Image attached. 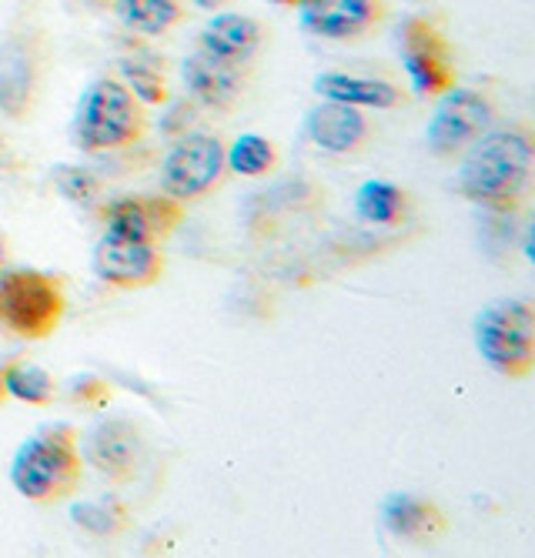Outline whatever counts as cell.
Instances as JSON below:
<instances>
[{
	"label": "cell",
	"instance_id": "7a4b0ae2",
	"mask_svg": "<svg viewBox=\"0 0 535 558\" xmlns=\"http://www.w3.org/2000/svg\"><path fill=\"white\" fill-rule=\"evenodd\" d=\"M84 459L71 425H44L24 438L11 459V485L34 505H54L77 492Z\"/></svg>",
	"mask_w": 535,
	"mask_h": 558
},
{
	"label": "cell",
	"instance_id": "83f0119b",
	"mask_svg": "<svg viewBox=\"0 0 535 558\" xmlns=\"http://www.w3.org/2000/svg\"><path fill=\"white\" fill-rule=\"evenodd\" d=\"M191 8L215 14V11H224V8H228V0H191Z\"/></svg>",
	"mask_w": 535,
	"mask_h": 558
},
{
	"label": "cell",
	"instance_id": "30bf717a",
	"mask_svg": "<svg viewBox=\"0 0 535 558\" xmlns=\"http://www.w3.org/2000/svg\"><path fill=\"white\" fill-rule=\"evenodd\" d=\"M141 454H144L141 428L124 415H105L101 422H94L87 428L81 441L84 465L97 469L105 478H114V482L134 478Z\"/></svg>",
	"mask_w": 535,
	"mask_h": 558
},
{
	"label": "cell",
	"instance_id": "5b68a950",
	"mask_svg": "<svg viewBox=\"0 0 535 558\" xmlns=\"http://www.w3.org/2000/svg\"><path fill=\"white\" fill-rule=\"evenodd\" d=\"M68 312L61 278L37 268L0 271V328L24 341L51 338Z\"/></svg>",
	"mask_w": 535,
	"mask_h": 558
},
{
	"label": "cell",
	"instance_id": "ac0fdd59",
	"mask_svg": "<svg viewBox=\"0 0 535 558\" xmlns=\"http://www.w3.org/2000/svg\"><path fill=\"white\" fill-rule=\"evenodd\" d=\"M381 522L402 542H428L446 529L442 512L422 495L412 492H392L381 501Z\"/></svg>",
	"mask_w": 535,
	"mask_h": 558
},
{
	"label": "cell",
	"instance_id": "ffe728a7",
	"mask_svg": "<svg viewBox=\"0 0 535 558\" xmlns=\"http://www.w3.org/2000/svg\"><path fill=\"white\" fill-rule=\"evenodd\" d=\"M71 519L94 538H114L127 529V505L118 495H94L71 505Z\"/></svg>",
	"mask_w": 535,
	"mask_h": 558
},
{
	"label": "cell",
	"instance_id": "4316f807",
	"mask_svg": "<svg viewBox=\"0 0 535 558\" xmlns=\"http://www.w3.org/2000/svg\"><path fill=\"white\" fill-rule=\"evenodd\" d=\"M191 118H194V100H187V97L174 100V105H168V111L161 118V131L171 134V137H181V134H187Z\"/></svg>",
	"mask_w": 535,
	"mask_h": 558
},
{
	"label": "cell",
	"instance_id": "603a6c76",
	"mask_svg": "<svg viewBox=\"0 0 535 558\" xmlns=\"http://www.w3.org/2000/svg\"><path fill=\"white\" fill-rule=\"evenodd\" d=\"M4 391H8V398H17L24 404L40 409V404H51L58 398V381L47 368L14 359L4 365Z\"/></svg>",
	"mask_w": 535,
	"mask_h": 558
},
{
	"label": "cell",
	"instance_id": "f1b7e54d",
	"mask_svg": "<svg viewBox=\"0 0 535 558\" xmlns=\"http://www.w3.org/2000/svg\"><path fill=\"white\" fill-rule=\"evenodd\" d=\"M4 262H8V241L0 234V271H4Z\"/></svg>",
	"mask_w": 535,
	"mask_h": 558
},
{
	"label": "cell",
	"instance_id": "3957f363",
	"mask_svg": "<svg viewBox=\"0 0 535 558\" xmlns=\"http://www.w3.org/2000/svg\"><path fill=\"white\" fill-rule=\"evenodd\" d=\"M148 121H144V105L121 84V77H94L74 111V144L87 155H105V150H121L137 144Z\"/></svg>",
	"mask_w": 535,
	"mask_h": 558
},
{
	"label": "cell",
	"instance_id": "8992f818",
	"mask_svg": "<svg viewBox=\"0 0 535 558\" xmlns=\"http://www.w3.org/2000/svg\"><path fill=\"white\" fill-rule=\"evenodd\" d=\"M224 171V144L215 134H181L161 161V194L187 205L215 191Z\"/></svg>",
	"mask_w": 535,
	"mask_h": 558
},
{
	"label": "cell",
	"instance_id": "cb8c5ba5",
	"mask_svg": "<svg viewBox=\"0 0 535 558\" xmlns=\"http://www.w3.org/2000/svg\"><path fill=\"white\" fill-rule=\"evenodd\" d=\"M278 165V150L262 134H241L224 147V168L241 178H265Z\"/></svg>",
	"mask_w": 535,
	"mask_h": 558
},
{
	"label": "cell",
	"instance_id": "f546056e",
	"mask_svg": "<svg viewBox=\"0 0 535 558\" xmlns=\"http://www.w3.org/2000/svg\"><path fill=\"white\" fill-rule=\"evenodd\" d=\"M8 391H4V362H0V404H4Z\"/></svg>",
	"mask_w": 535,
	"mask_h": 558
},
{
	"label": "cell",
	"instance_id": "ba28073f",
	"mask_svg": "<svg viewBox=\"0 0 535 558\" xmlns=\"http://www.w3.org/2000/svg\"><path fill=\"white\" fill-rule=\"evenodd\" d=\"M493 124V105L485 94L472 87L452 84L446 94H439V105L431 111V121L425 128V144L431 155L452 158L465 150L478 134H485Z\"/></svg>",
	"mask_w": 535,
	"mask_h": 558
},
{
	"label": "cell",
	"instance_id": "277c9868",
	"mask_svg": "<svg viewBox=\"0 0 535 558\" xmlns=\"http://www.w3.org/2000/svg\"><path fill=\"white\" fill-rule=\"evenodd\" d=\"M475 351L493 372L528 378L535 368V308L525 298H499L475 315Z\"/></svg>",
	"mask_w": 535,
	"mask_h": 558
},
{
	"label": "cell",
	"instance_id": "9c48e42d",
	"mask_svg": "<svg viewBox=\"0 0 535 558\" xmlns=\"http://www.w3.org/2000/svg\"><path fill=\"white\" fill-rule=\"evenodd\" d=\"M90 268L111 288L141 291V288H151L161 278L165 258H161L155 241H134V238H121V234L105 231L94 244Z\"/></svg>",
	"mask_w": 535,
	"mask_h": 558
},
{
	"label": "cell",
	"instance_id": "8fae6325",
	"mask_svg": "<svg viewBox=\"0 0 535 558\" xmlns=\"http://www.w3.org/2000/svg\"><path fill=\"white\" fill-rule=\"evenodd\" d=\"M105 225L111 234L134 241H165L184 221V205L168 194H124L105 205Z\"/></svg>",
	"mask_w": 535,
	"mask_h": 558
},
{
	"label": "cell",
	"instance_id": "9a60e30c",
	"mask_svg": "<svg viewBox=\"0 0 535 558\" xmlns=\"http://www.w3.org/2000/svg\"><path fill=\"white\" fill-rule=\"evenodd\" d=\"M305 134L315 147L328 150V155H352V150H358L368 141L372 128L358 108L318 100L305 114Z\"/></svg>",
	"mask_w": 535,
	"mask_h": 558
},
{
	"label": "cell",
	"instance_id": "e0dca14e",
	"mask_svg": "<svg viewBox=\"0 0 535 558\" xmlns=\"http://www.w3.org/2000/svg\"><path fill=\"white\" fill-rule=\"evenodd\" d=\"M181 77L187 87V97L194 105L211 108V111H228L241 97V68L221 64L202 50H194L191 58L181 64Z\"/></svg>",
	"mask_w": 535,
	"mask_h": 558
},
{
	"label": "cell",
	"instance_id": "484cf974",
	"mask_svg": "<svg viewBox=\"0 0 535 558\" xmlns=\"http://www.w3.org/2000/svg\"><path fill=\"white\" fill-rule=\"evenodd\" d=\"M68 395H71V401H77V404H101V401L111 398V388H108V381H101V378L81 375V378H71Z\"/></svg>",
	"mask_w": 535,
	"mask_h": 558
},
{
	"label": "cell",
	"instance_id": "7c38bea8",
	"mask_svg": "<svg viewBox=\"0 0 535 558\" xmlns=\"http://www.w3.org/2000/svg\"><path fill=\"white\" fill-rule=\"evenodd\" d=\"M295 8L318 40H358L381 21V0H295Z\"/></svg>",
	"mask_w": 535,
	"mask_h": 558
},
{
	"label": "cell",
	"instance_id": "5bb4252c",
	"mask_svg": "<svg viewBox=\"0 0 535 558\" xmlns=\"http://www.w3.org/2000/svg\"><path fill=\"white\" fill-rule=\"evenodd\" d=\"M265 40V31L255 17L248 14H234V11H215L205 27L198 31V50L221 64L241 68L248 64L258 47Z\"/></svg>",
	"mask_w": 535,
	"mask_h": 558
},
{
	"label": "cell",
	"instance_id": "44dd1931",
	"mask_svg": "<svg viewBox=\"0 0 535 558\" xmlns=\"http://www.w3.org/2000/svg\"><path fill=\"white\" fill-rule=\"evenodd\" d=\"M118 68H121V84L141 100V105H151V108L168 105L165 64L155 54H148V50H137V54H127Z\"/></svg>",
	"mask_w": 535,
	"mask_h": 558
},
{
	"label": "cell",
	"instance_id": "2e32d148",
	"mask_svg": "<svg viewBox=\"0 0 535 558\" xmlns=\"http://www.w3.org/2000/svg\"><path fill=\"white\" fill-rule=\"evenodd\" d=\"M312 87L321 100H335V105H349L358 111H392L402 105V87L385 77L325 71L312 81Z\"/></svg>",
	"mask_w": 535,
	"mask_h": 558
},
{
	"label": "cell",
	"instance_id": "d4e9b609",
	"mask_svg": "<svg viewBox=\"0 0 535 558\" xmlns=\"http://www.w3.org/2000/svg\"><path fill=\"white\" fill-rule=\"evenodd\" d=\"M54 184L58 191L74 201V205H94V197H97V181L87 168H77V165H58L54 171Z\"/></svg>",
	"mask_w": 535,
	"mask_h": 558
},
{
	"label": "cell",
	"instance_id": "6da1fadb",
	"mask_svg": "<svg viewBox=\"0 0 535 558\" xmlns=\"http://www.w3.org/2000/svg\"><path fill=\"white\" fill-rule=\"evenodd\" d=\"M532 181V137L522 128H499L478 134L459 165V194L472 205L512 211Z\"/></svg>",
	"mask_w": 535,
	"mask_h": 558
},
{
	"label": "cell",
	"instance_id": "4dcf8cb0",
	"mask_svg": "<svg viewBox=\"0 0 535 558\" xmlns=\"http://www.w3.org/2000/svg\"><path fill=\"white\" fill-rule=\"evenodd\" d=\"M268 4H278V8H295V0H268Z\"/></svg>",
	"mask_w": 535,
	"mask_h": 558
},
{
	"label": "cell",
	"instance_id": "d6986e66",
	"mask_svg": "<svg viewBox=\"0 0 535 558\" xmlns=\"http://www.w3.org/2000/svg\"><path fill=\"white\" fill-rule=\"evenodd\" d=\"M124 31L141 37H161L184 21L181 0H111Z\"/></svg>",
	"mask_w": 535,
	"mask_h": 558
},
{
	"label": "cell",
	"instance_id": "52a82bcc",
	"mask_svg": "<svg viewBox=\"0 0 535 558\" xmlns=\"http://www.w3.org/2000/svg\"><path fill=\"white\" fill-rule=\"evenodd\" d=\"M399 58L418 97H439L455 84V58L446 34L425 17L399 24Z\"/></svg>",
	"mask_w": 535,
	"mask_h": 558
},
{
	"label": "cell",
	"instance_id": "4fadbf2b",
	"mask_svg": "<svg viewBox=\"0 0 535 558\" xmlns=\"http://www.w3.org/2000/svg\"><path fill=\"white\" fill-rule=\"evenodd\" d=\"M37 81H40L37 44L27 34L8 37L0 44V114L11 121L27 118L37 94Z\"/></svg>",
	"mask_w": 535,
	"mask_h": 558
},
{
	"label": "cell",
	"instance_id": "7402d4cb",
	"mask_svg": "<svg viewBox=\"0 0 535 558\" xmlns=\"http://www.w3.org/2000/svg\"><path fill=\"white\" fill-rule=\"evenodd\" d=\"M355 215L375 228L396 225L405 215V191L392 181H365L355 191Z\"/></svg>",
	"mask_w": 535,
	"mask_h": 558
}]
</instances>
